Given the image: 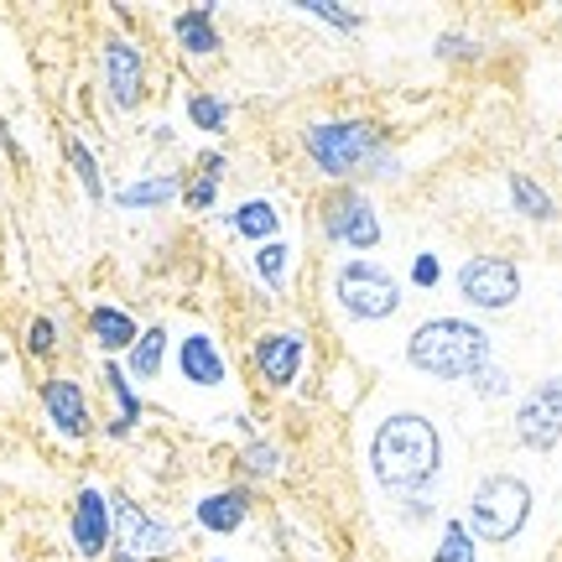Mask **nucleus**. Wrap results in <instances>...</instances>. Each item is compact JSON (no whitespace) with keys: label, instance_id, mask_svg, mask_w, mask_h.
I'll return each instance as SVG.
<instances>
[{"label":"nucleus","instance_id":"19","mask_svg":"<svg viewBox=\"0 0 562 562\" xmlns=\"http://www.w3.org/2000/svg\"><path fill=\"white\" fill-rule=\"evenodd\" d=\"M115 209H125V214H146V209H167V203L182 199V178L178 172H146V178H131L121 182L115 193Z\"/></svg>","mask_w":562,"mask_h":562},{"label":"nucleus","instance_id":"13","mask_svg":"<svg viewBox=\"0 0 562 562\" xmlns=\"http://www.w3.org/2000/svg\"><path fill=\"white\" fill-rule=\"evenodd\" d=\"M42 417L53 422V432L68 442H83L94 432V406L74 375H47L42 381Z\"/></svg>","mask_w":562,"mask_h":562},{"label":"nucleus","instance_id":"14","mask_svg":"<svg viewBox=\"0 0 562 562\" xmlns=\"http://www.w3.org/2000/svg\"><path fill=\"white\" fill-rule=\"evenodd\" d=\"M250 516H256L250 484H224V490H209V495L193 501V521H199V531H209V537H235V531L250 526Z\"/></svg>","mask_w":562,"mask_h":562},{"label":"nucleus","instance_id":"5","mask_svg":"<svg viewBox=\"0 0 562 562\" xmlns=\"http://www.w3.org/2000/svg\"><path fill=\"white\" fill-rule=\"evenodd\" d=\"M334 302H339L344 318L355 323H385L402 313V281L396 271L370 256H349L334 271Z\"/></svg>","mask_w":562,"mask_h":562},{"label":"nucleus","instance_id":"31","mask_svg":"<svg viewBox=\"0 0 562 562\" xmlns=\"http://www.w3.org/2000/svg\"><path fill=\"white\" fill-rule=\"evenodd\" d=\"M58 339H63V328L53 313H37V318L26 323V355H32V360H47V355L58 349Z\"/></svg>","mask_w":562,"mask_h":562},{"label":"nucleus","instance_id":"20","mask_svg":"<svg viewBox=\"0 0 562 562\" xmlns=\"http://www.w3.org/2000/svg\"><path fill=\"white\" fill-rule=\"evenodd\" d=\"M224 224H229L240 240H250V245L281 240V209L271 199H245V203H235V209L224 214Z\"/></svg>","mask_w":562,"mask_h":562},{"label":"nucleus","instance_id":"35","mask_svg":"<svg viewBox=\"0 0 562 562\" xmlns=\"http://www.w3.org/2000/svg\"><path fill=\"white\" fill-rule=\"evenodd\" d=\"M203 562H229V558H203Z\"/></svg>","mask_w":562,"mask_h":562},{"label":"nucleus","instance_id":"32","mask_svg":"<svg viewBox=\"0 0 562 562\" xmlns=\"http://www.w3.org/2000/svg\"><path fill=\"white\" fill-rule=\"evenodd\" d=\"M469 391H474V396H480V402H501V396H510V391H516V381H510V370H505V364H484L480 375H474V381H469Z\"/></svg>","mask_w":562,"mask_h":562},{"label":"nucleus","instance_id":"17","mask_svg":"<svg viewBox=\"0 0 562 562\" xmlns=\"http://www.w3.org/2000/svg\"><path fill=\"white\" fill-rule=\"evenodd\" d=\"M89 339H94V349L104 360H125L131 344L140 339V323L125 307H115V302H94L89 307Z\"/></svg>","mask_w":562,"mask_h":562},{"label":"nucleus","instance_id":"36","mask_svg":"<svg viewBox=\"0 0 562 562\" xmlns=\"http://www.w3.org/2000/svg\"><path fill=\"white\" fill-rule=\"evenodd\" d=\"M558 157H562V140H558Z\"/></svg>","mask_w":562,"mask_h":562},{"label":"nucleus","instance_id":"16","mask_svg":"<svg viewBox=\"0 0 562 562\" xmlns=\"http://www.w3.org/2000/svg\"><path fill=\"white\" fill-rule=\"evenodd\" d=\"M100 385H104V396H110V422H104V438H131L140 427V417H146V402H140V391L136 381L125 375V364L121 360H104L100 364Z\"/></svg>","mask_w":562,"mask_h":562},{"label":"nucleus","instance_id":"7","mask_svg":"<svg viewBox=\"0 0 562 562\" xmlns=\"http://www.w3.org/2000/svg\"><path fill=\"white\" fill-rule=\"evenodd\" d=\"M110 516H115V542L110 552L115 558H131V562H167L178 558L182 547V531L167 516H151L146 505H136L125 490H110Z\"/></svg>","mask_w":562,"mask_h":562},{"label":"nucleus","instance_id":"24","mask_svg":"<svg viewBox=\"0 0 562 562\" xmlns=\"http://www.w3.org/2000/svg\"><path fill=\"white\" fill-rule=\"evenodd\" d=\"M250 271H256V281H261L266 292H286V281H292V245L286 240H266L256 245V256H250Z\"/></svg>","mask_w":562,"mask_h":562},{"label":"nucleus","instance_id":"1","mask_svg":"<svg viewBox=\"0 0 562 562\" xmlns=\"http://www.w3.org/2000/svg\"><path fill=\"white\" fill-rule=\"evenodd\" d=\"M370 480L381 484L391 501L432 495L442 480V432L427 412H391L381 417L370 438Z\"/></svg>","mask_w":562,"mask_h":562},{"label":"nucleus","instance_id":"29","mask_svg":"<svg viewBox=\"0 0 562 562\" xmlns=\"http://www.w3.org/2000/svg\"><path fill=\"white\" fill-rule=\"evenodd\" d=\"M297 11L302 16H313V21H323V26H334V32H360L364 26L360 11H344L339 0H297Z\"/></svg>","mask_w":562,"mask_h":562},{"label":"nucleus","instance_id":"15","mask_svg":"<svg viewBox=\"0 0 562 562\" xmlns=\"http://www.w3.org/2000/svg\"><path fill=\"white\" fill-rule=\"evenodd\" d=\"M178 375L193 385V391H220V385L229 381V360H224L220 339L203 334V328L182 334L178 339Z\"/></svg>","mask_w":562,"mask_h":562},{"label":"nucleus","instance_id":"33","mask_svg":"<svg viewBox=\"0 0 562 562\" xmlns=\"http://www.w3.org/2000/svg\"><path fill=\"white\" fill-rule=\"evenodd\" d=\"M406 277H412V286H417V292H432V286L442 281V256H432V250H417Z\"/></svg>","mask_w":562,"mask_h":562},{"label":"nucleus","instance_id":"37","mask_svg":"<svg viewBox=\"0 0 562 562\" xmlns=\"http://www.w3.org/2000/svg\"><path fill=\"white\" fill-rule=\"evenodd\" d=\"M115 562H131V558H115Z\"/></svg>","mask_w":562,"mask_h":562},{"label":"nucleus","instance_id":"9","mask_svg":"<svg viewBox=\"0 0 562 562\" xmlns=\"http://www.w3.org/2000/svg\"><path fill=\"white\" fill-rule=\"evenodd\" d=\"M516 442L531 453H552L562 442V375H542V381L516 402Z\"/></svg>","mask_w":562,"mask_h":562},{"label":"nucleus","instance_id":"26","mask_svg":"<svg viewBox=\"0 0 562 562\" xmlns=\"http://www.w3.org/2000/svg\"><path fill=\"white\" fill-rule=\"evenodd\" d=\"M427 562H480V542L474 531L463 526V516H448L438 531V547L427 552Z\"/></svg>","mask_w":562,"mask_h":562},{"label":"nucleus","instance_id":"23","mask_svg":"<svg viewBox=\"0 0 562 562\" xmlns=\"http://www.w3.org/2000/svg\"><path fill=\"white\" fill-rule=\"evenodd\" d=\"M224 167H229V157H224V151H203V157H199V172H193V182H182V203H188L193 214H209V209L220 203Z\"/></svg>","mask_w":562,"mask_h":562},{"label":"nucleus","instance_id":"6","mask_svg":"<svg viewBox=\"0 0 562 562\" xmlns=\"http://www.w3.org/2000/svg\"><path fill=\"white\" fill-rule=\"evenodd\" d=\"M318 229H323V240L349 250V256H370V250H381V240H385L375 199L364 193L360 182H344V188H328V193H323Z\"/></svg>","mask_w":562,"mask_h":562},{"label":"nucleus","instance_id":"18","mask_svg":"<svg viewBox=\"0 0 562 562\" xmlns=\"http://www.w3.org/2000/svg\"><path fill=\"white\" fill-rule=\"evenodd\" d=\"M220 5H188V11H178L172 16V42H178L188 58H214L224 47L220 37Z\"/></svg>","mask_w":562,"mask_h":562},{"label":"nucleus","instance_id":"10","mask_svg":"<svg viewBox=\"0 0 562 562\" xmlns=\"http://www.w3.org/2000/svg\"><path fill=\"white\" fill-rule=\"evenodd\" d=\"M68 542L83 562L110 558V542H115V516H110V490L100 484H79V495L68 505Z\"/></svg>","mask_w":562,"mask_h":562},{"label":"nucleus","instance_id":"28","mask_svg":"<svg viewBox=\"0 0 562 562\" xmlns=\"http://www.w3.org/2000/svg\"><path fill=\"white\" fill-rule=\"evenodd\" d=\"M240 469H245V480H277L281 469H286V453L271 438H250L240 448Z\"/></svg>","mask_w":562,"mask_h":562},{"label":"nucleus","instance_id":"8","mask_svg":"<svg viewBox=\"0 0 562 562\" xmlns=\"http://www.w3.org/2000/svg\"><path fill=\"white\" fill-rule=\"evenodd\" d=\"M453 292L474 313H505L521 297V266L505 261V256H469L453 271Z\"/></svg>","mask_w":562,"mask_h":562},{"label":"nucleus","instance_id":"2","mask_svg":"<svg viewBox=\"0 0 562 562\" xmlns=\"http://www.w3.org/2000/svg\"><path fill=\"white\" fill-rule=\"evenodd\" d=\"M302 151L318 167V178H328L334 188L360 182V178H396L391 136L375 121H364V115L302 125Z\"/></svg>","mask_w":562,"mask_h":562},{"label":"nucleus","instance_id":"25","mask_svg":"<svg viewBox=\"0 0 562 562\" xmlns=\"http://www.w3.org/2000/svg\"><path fill=\"white\" fill-rule=\"evenodd\" d=\"M188 121H193V131L224 136L229 121H235V104L224 100V94H214V89H193V94H188Z\"/></svg>","mask_w":562,"mask_h":562},{"label":"nucleus","instance_id":"4","mask_svg":"<svg viewBox=\"0 0 562 562\" xmlns=\"http://www.w3.org/2000/svg\"><path fill=\"white\" fill-rule=\"evenodd\" d=\"M531 510H537V490L521 480V474H484L469 501H463V526L474 531L480 547H510L531 526Z\"/></svg>","mask_w":562,"mask_h":562},{"label":"nucleus","instance_id":"30","mask_svg":"<svg viewBox=\"0 0 562 562\" xmlns=\"http://www.w3.org/2000/svg\"><path fill=\"white\" fill-rule=\"evenodd\" d=\"M432 58H442V63H474V58H484V42L469 37V32H438V42H432Z\"/></svg>","mask_w":562,"mask_h":562},{"label":"nucleus","instance_id":"27","mask_svg":"<svg viewBox=\"0 0 562 562\" xmlns=\"http://www.w3.org/2000/svg\"><path fill=\"white\" fill-rule=\"evenodd\" d=\"M63 151H68V167H74V178H79L83 199H89V203H104V199H110L104 172H100V157H94V151H89L79 136H68V146H63Z\"/></svg>","mask_w":562,"mask_h":562},{"label":"nucleus","instance_id":"11","mask_svg":"<svg viewBox=\"0 0 562 562\" xmlns=\"http://www.w3.org/2000/svg\"><path fill=\"white\" fill-rule=\"evenodd\" d=\"M250 364H256L266 391H292L302 364H307V339H302L297 328H266L250 344Z\"/></svg>","mask_w":562,"mask_h":562},{"label":"nucleus","instance_id":"21","mask_svg":"<svg viewBox=\"0 0 562 562\" xmlns=\"http://www.w3.org/2000/svg\"><path fill=\"white\" fill-rule=\"evenodd\" d=\"M167 349H172V334H167V323H151V328H140V339L131 344V355H125V375L131 381H157L161 364H167Z\"/></svg>","mask_w":562,"mask_h":562},{"label":"nucleus","instance_id":"34","mask_svg":"<svg viewBox=\"0 0 562 562\" xmlns=\"http://www.w3.org/2000/svg\"><path fill=\"white\" fill-rule=\"evenodd\" d=\"M396 516H402L406 526H427V521H438V510H432V501L427 495H412V501L396 505Z\"/></svg>","mask_w":562,"mask_h":562},{"label":"nucleus","instance_id":"12","mask_svg":"<svg viewBox=\"0 0 562 562\" xmlns=\"http://www.w3.org/2000/svg\"><path fill=\"white\" fill-rule=\"evenodd\" d=\"M100 74H104V94H110L115 110H136L146 100V53L131 37H104Z\"/></svg>","mask_w":562,"mask_h":562},{"label":"nucleus","instance_id":"22","mask_svg":"<svg viewBox=\"0 0 562 562\" xmlns=\"http://www.w3.org/2000/svg\"><path fill=\"white\" fill-rule=\"evenodd\" d=\"M505 193H510V209H516L521 220L558 224V199H552V193H547L531 172H510V178H505Z\"/></svg>","mask_w":562,"mask_h":562},{"label":"nucleus","instance_id":"3","mask_svg":"<svg viewBox=\"0 0 562 562\" xmlns=\"http://www.w3.org/2000/svg\"><path fill=\"white\" fill-rule=\"evenodd\" d=\"M490 360H495L490 328L474 318H459V313L417 323L406 339V364L427 381H474Z\"/></svg>","mask_w":562,"mask_h":562}]
</instances>
